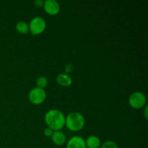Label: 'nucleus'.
Masks as SVG:
<instances>
[{"label":"nucleus","instance_id":"f257e3e1","mask_svg":"<svg viewBox=\"0 0 148 148\" xmlns=\"http://www.w3.org/2000/svg\"><path fill=\"white\" fill-rule=\"evenodd\" d=\"M64 114L57 109H51L48 111L44 116V120L48 127L53 131H60L65 125Z\"/></svg>","mask_w":148,"mask_h":148},{"label":"nucleus","instance_id":"f03ea898","mask_svg":"<svg viewBox=\"0 0 148 148\" xmlns=\"http://www.w3.org/2000/svg\"><path fill=\"white\" fill-rule=\"evenodd\" d=\"M85 118L78 112L70 113L65 119V124L69 130L77 132L82 130L85 125Z\"/></svg>","mask_w":148,"mask_h":148},{"label":"nucleus","instance_id":"7ed1b4c3","mask_svg":"<svg viewBox=\"0 0 148 148\" xmlns=\"http://www.w3.org/2000/svg\"><path fill=\"white\" fill-rule=\"evenodd\" d=\"M147 103V98L143 92L137 91L132 94L129 98V104L135 109L143 108Z\"/></svg>","mask_w":148,"mask_h":148},{"label":"nucleus","instance_id":"20e7f679","mask_svg":"<svg viewBox=\"0 0 148 148\" xmlns=\"http://www.w3.org/2000/svg\"><path fill=\"white\" fill-rule=\"evenodd\" d=\"M29 31L33 35H38L43 33L46 27V20L41 17H35L30 20Z\"/></svg>","mask_w":148,"mask_h":148},{"label":"nucleus","instance_id":"39448f33","mask_svg":"<svg viewBox=\"0 0 148 148\" xmlns=\"http://www.w3.org/2000/svg\"><path fill=\"white\" fill-rule=\"evenodd\" d=\"M28 98L30 102L35 105H39L44 102L46 98V92L44 89L39 88H35L30 91Z\"/></svg>","mask_w":148,"mask_h":148},{"label":"nucleus","instance_id":"423d86ee","mask_svg":"<svg viewBox=\"0 0 148 148\" xmlns=\"http://www.w3.org/2000/svg\"><path fill=\"white\" fill-rule=\"evenodd\" d=\"M43 7L46 13L50 15H55L58 14L60 10L59 3L55 0H46L43 3Z\"/></svg>","mask_w":148,"mask_h":148},{"label":"nucleus","instance_id":"0eeeda50","mask_svg":"<svg viewBox=\"0 0 148 148\" xmlns=\"http://www.w3.org/2000/svg\"><path fill=\"white\" fill-rule=\"evenodd\" d=\"M66 148H86L85 140L79 136H74L68 141Z\"/></svg>","mask_w":148,"mask_h":148},{"label":"nucleus","instance_id":"6e6552de","mask_svg":"<svg viewBox=\"0 0 148 148\" xmlns=\"http://www.w3.org/2000/svg\"><path fill=\"white\" fill-rule=\"evenodd\" d=\"M51 140L56 145H63L66 142V136L61 131H53L51 135Z\"/></svg>","mask_w":148,"mask_h":148},{"label":"nucleus","instance_id":"1a4fd4ad","mask_svg":"<svg viewBox=\"0 0 148 148\" xmlns=\"http://www.w3.org/2000/svg\"><path fill=\"white\" fill-rule=\"evenodd\" d=\"M56 82L59 85L63 87H68L72 85V77L68 74L62 73L59 74L56 77Z\"/></svg>","mask_w":148,"mask_h":148},{"label":"nucleus","instance_id":"9d476101","mask_svg":"<svg viewBox=\"0 0 148 148\" xmlns=\"http://www.w3.org/2000/svg\"><path fill=\"white\" fill-rule=\"evenodd\" d=\"M86 147L88 148H99L101 147V140L96 136H89L85 140Z\"/></svg>","mask_w":148,"mask_h":148},{"label":"nucleus","instance_id":"9b49d317","mask_svg":"<svg viewBox=\"0 0 148 148\" xmlns=\"http://www.w3.org/2000/svg\"><path fill=\"white\" fill-rule=\"evenodd\" d=\"M16 30L21 34H26L29 32V26L25 22L20 21L16 25Z\"/></svg>","mask_w":148,"mask_h":148},{"label":"nucleus","instance_id":"f8f14e48","mask_svg":"<svg viewBox=\"0 0 148 148\" xmlns=\"http://www.w3.org/2000/svg\"><path fill=\"white\" fill-rule=\"evenodd\" d=\"M48 85V80L46 79V77L44 76H40L36 79V85H37V88H42V89H44Z\"/></svg>","mask_w":148,"mask_h":148},{"label":"nucleus","instance_id":"ddd939ff","mask_svg":"<svg viewBox=\"0 0 148 148\" xmlns=\"http://www.w3.org/2000/svg\"><path fill=\"white\" fill-rule=\"evenodd\" d=\"M100 147L101 148H119V146L115 142L112 141V140H108V141H106L104 143H103V145Z\"/></svg>","mask_w":148,"mask_h":148},{"label":"nucleus","instance_id":"4468645a","mask_svg":"<svg viewBox=\"0 0 148 148\" xmlns=\"http://www.w3.org/2000/svg\"><path fill=\"white\" fill-rule=\"evenodd\" d=\"M53 131L52 130H51L50 128L47 127L44 130V134L46 136V137H51L52 134H53Z\"/></svg>","mask_w":148,"mask_h":148},{"label":"nucleus","instance_id":"2eb2a0df","mask_svg":"<svg viewBox=\"0 0 148 148\" xmlns=\"http://www.w3.org/2000/svg\"><path fill=\"white\" fill-rule=\"evenodd\" d=\"M72 70H73V66H72V64H68L65 66V71H66V73H69V72H72Z\"/></svg>","mask_w":148,"mask_h":148},{"label":"nucleus","instance_id":"dca6fc26","mask_svg":"<svg viewBox=\"0 0 148 148\" xmlns=\"http://www.w3.org/2000/svg\"><path fill=\"white\" fill-rule=\"evenodd\" d=\"M43 3H44V1H43V0H36V1H34V4L36 5V7H43Z\"/></svg>","mask_w":148,"mask_h":148},{"label":"nucleus","instance_id":"f3484780","mask_svg":"<svg viewBox=\"0 0 148 148\" xmlns=\"http://www.w3.org/2000/svg\"><path fill=\"white\" fill-rule=\"evenodd\" d=\"M145 117L146 119H147V106H146L145 108Z\"/></svg>","mask_w":148,"mask_h":148}]
</instances>
